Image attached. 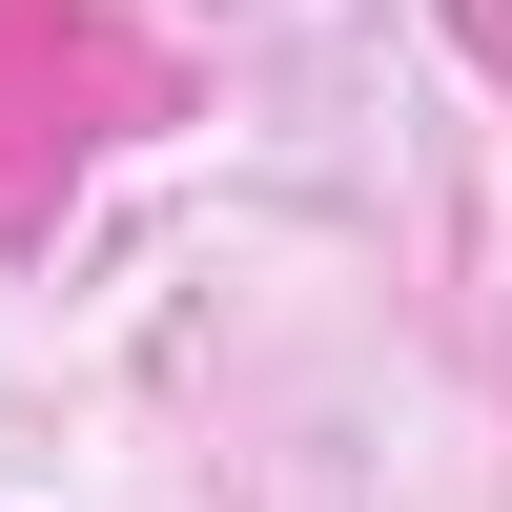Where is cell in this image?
Masks as SVG:
<instances>
[]
</instances>
